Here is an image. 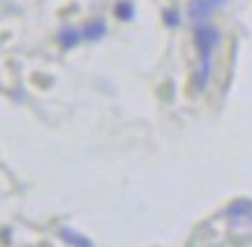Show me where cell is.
<instances>
[{
	"mask_svg": "<svg viewBox=\"0 0 252 247\" xmlns=\"http://www.w3.org/2000/svg\"><path fill=\"white\" fill-rule=\"evenodd\" d=\"M194 37H197L199 51H201L199 88H206V85H208V79H211V72H213V49L218 47V42H220V32H218V28H213V26L201 24V26H197Z\"/></svg>",
	"mask_w": 252,
	"mask_h": 247,
	"instance_id": "6da1fadb",
	"label": "cell"
},
{
	"mask_svg": "<svg viewBox=\"0 0 252 247\" xmlns=\"http://www.w3.org/2000/svg\"><path fill=\"white\" fill-rule=\"evenodd\" d=\"M213 2L211 0H190V5H188V16H190L194 24H204L211 12H213Z\"/></svg>",
	"mask_w": 252,
	"mask_h": 247,
	"instance_id": "7a4b0ae2",
	"label": "cell"
},
{
	"mask_svg": "<svg viewBox=\"0 0 252 247\" xmlns=\"http://www.w3.org/2000/svg\"><path fill=\"white\" fill-rule=\"evenodd\" d=\"M84 39H88V42H97V39H102L104 35H107V24L102 21V19H95V21H91V24L84 28Z\"/></svg>",
	"mask_w": 252,
	"mask_h": 247,
	"instance_id": "3957f363",
	"label": "cell"
},
{
	"mask_svg": "<svg viewBox=\"0 0 252 247\" xmlns=\"http://www.w3.org/2000/svg\"><path fill=\"white\" fill-rule=\"evenodd\" d=\"M229 217H234V220H252V203L250 201H236V203H231L229 206Z\"/></svg>",
	"mask_w": 252,
	"mask_h": 247,
	"instance_id": "277c9868",
	"label": "cell"
},
{
	"mask_svg": "<svg viewBox=\"0 0 252 247\" xmlns=\"http://www.w3.org/2000/svg\"><path fill=\"white\" fill-rule=\"evenodd\" d=\"M81 37H84V35H79L74 28H65V30L58 35V42H61L63 49H72V47H77Z\"/></svg>",
	"mask_w": 252,
	"mask_h": 247,
	"instance_id": "5b68a950",
	"label": "cell"
},
{
	"mask_svg": "<svg viewBox=\"0 0 252 247\" xmlns=\"http://www.w3.org/2000/svg\"><path fill=\"white\" fill-rule=\"evenodd\" d=\"M63 240H65V243H72V245H79V247L93 245V240L84 238V236H79V233H74V231H69V229H63Z\"/></svg>",
	"mask_w": 252,
	"mask_h": 247,
	"instance_id": "8992f818",
	"label": "cell"
},
{
	"mask_svg": "<svg viewBox=\"0 0 252 247\" xmlns=\"http://www.w3.org/2000/svg\"><path fill=\"white\" fill-rule=\"evenodd\" d=\"M116 14L121 16V19H132L134 16V5H132L130 0L127 2H118L116 5Z\"/></svg>",
	"mask_w": 252,
	"mask_h": 247,
	"instance_id": "52a82bcc",
	"label": "cell"
},
{
	"mask_svg": "<svg viewBox=\"0 0 252 247\" xmlns=\"http://www.w3.org/2000/svg\"><path fill=\"white\" fill-rule=\"evenodd\" d=\"M164 24H167L169 28H176V26L181 24V19H178V14H176L174 9H169L167 14H164Z\"/></svg>",
	"mask_w": 252,
	"mask_h": 247,
	"instance_id": "ba28073f",
	"label": "cell"
},
{
	"mask_svg": "<svg viewBox=\"0 0 252 247\" xmlns=\"http://www.w3.org/2000/svg\"><path fill=\"white\" fill-rule=\"evenodd\" d=\"M211 2H213L215 9H218V7H224V5H227V0H211Z\"/></svg>",
	"mask_w": 252,
	"mask_h": 247,
	"instance_id": "9c48e42d",
	"label": "cell"
}]
</instances>
